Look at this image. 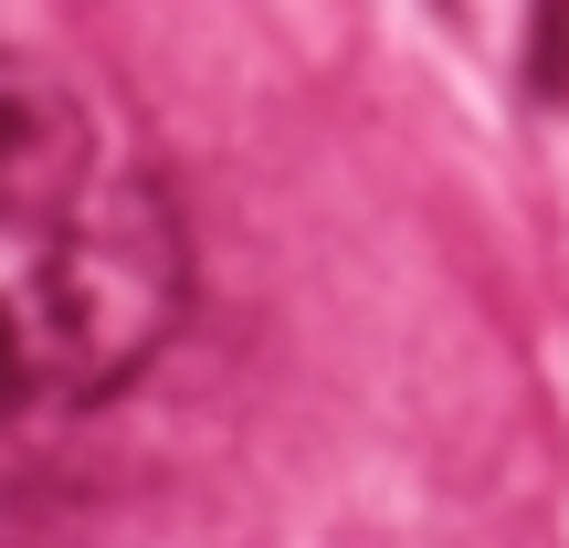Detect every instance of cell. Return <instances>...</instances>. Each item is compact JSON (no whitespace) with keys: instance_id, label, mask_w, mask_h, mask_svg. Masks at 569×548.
Returning <instances> with one entry per match:
<instances>
[{"instance_id":"obj_2","label":"cell","mask_w":569,"mask_h":548,"mask_svg":"<svg viewBox=\"0 0 569 548\" xmlns=\"http://www.w3.org/2000/svg\"><path fill=\"white\" fill-rule=\"evenodd\" d=\"M106 169V138H96V106L32 53H0V211H63L84 201Z\"/></svg>"},{"instance_id":"obj_1","label":"cell","mask_w":569,"mask_h":548,"mask_svg":"<svg viewBox=\"0 0 569 548\" xmlns=\"http://www.w3.org/2000/svg\"><path fill=\"white\" fill-rule=\"evenodd\" d=\"M180 296V222L138 180H96L63 211H0V422L117 390L169 338Z\"/></svg>"},{"instance_id":"obj_3","label":"cell","mask_w":569,"mask_h":548,"mask_svg":"<svg viewBox=\"0 0 569 548\" xmlns=\"http://www.w3.org/2000/svg\"><path fill=\"white\" fill-rule=\"evenodd\" d=\"M517 74H528V96L569 106V0H528V42H517Z\"/></svg>"}]
</instances>
